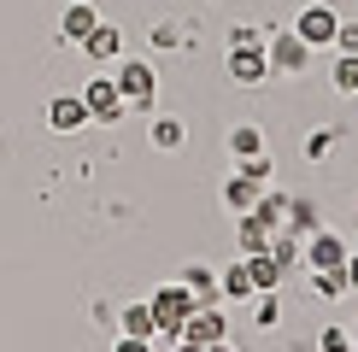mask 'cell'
<instances>
[{"label": "cell", "mask_w": 358, "mask_h": 352, "mask_svg": "<svg viewBox=\"0 0 358 352\" xmlns=\"http://www.w3.org/2000/svg\"><path fill=\"white\" fill-rule=\"evenodd\" d=\"M147 305H153V341H176V335H182V323L194 317V305H200V300H194L182 282H165Z\"/></svg>", "instance_id": "cell-1"}, {"label": "cell", "mask_w": 358, "mask_h": 352, "mask_svg": "<svg viewBox=\"0 0 358 352\" xmlns=\"http://www.w3.org/2000/svg\"><path fill=\"white\" fill-rule=\"evenodd\" d=\"M112 82H117V94H124L129 112H153L159 106V71L147 65V59H117Z\"/></svg>", "instance_id": "cell-2"}, {"label": "cell", "mask_w": 358, "mask_h": 352, "mask_svg": "<svg viewBox=\"0 0 358 352\" xmlns=\"http://www.w3.org/2000/svg\"><path fill=\"white\" fill-rule=\"evenodd\" d=\"M335 29H341V12L323 6V0H311V6L294 12V36H300L306 47H335Z\"/></svg>", "instance_id": "cell-3"}, {"label": "cell", "mask_w": 358, "mask_h": 352, "mask_svg": "<svg viewBox=\"0 0 358 352\" xmlns=\"http://www.w3.org/2000/svg\"><path fill=\"white\" fill-rule=\"evenodd\" d=\"M264 53H271V71H288V77H300L317 47H306L294 29H271V36H264Z\"/></svg>", "instance_id": "cell-4"}, {"label": "cell", "mask_w": 358, "mask_h": 352, "mask_svg": "<svg viewBox=\"0 0 358 352\" xmlns=\"http://www.w3.org/2000/svg\"><path fill=\"white\" fill-rule=\"evenodd\" d=\"M176 341H188V346L229 341V317H223V305H194V317L182 323V335H176Z\"/></svg>", "instance_id": "cell-5"}, {"label": "cell", "mask_w": 358, "mask_h": 352, "mask_svg": "<svg viewBox=\"0 0 358 352\" xmlns=\"http://www.w3.org/2000/svg\"><path fill=\"white\" fill-rule=\"evenodd\" d=\"M83 106H88V124H117V117L129 112L112 77H94V82H88V88H83Z\"/></svg>", "instance_id": "cell-6"}, {"label": "cell", "mask_w": 358, "mask_h": 352, "mask_svg": "<svg viewBox=\"0 0 358 352\" xmlns=\"http://www.w3.org/2000/svg\"><path fill=\"white\" fill-rule=\"evenodd\" d=\"M347 235H335V229H317V235H306V270H341L347 264Z\"/></svg>", "instance_id": "cell-7"}, {"label": "cell", "mask_w": 358, "mask_h": 352, "mask_svg": "<svg viewBox=\"0 0 358 352\" xmlns=\"http://www.w3.org/2000/svg\"><path fill=\"white\" fill-rule=\"evenodd\" d=\"M48 124L59 129V135L83 129V124H88V106H83V94H53V100H48Z\"/></svg>", "instance_id": "cell-8"}, {"label": "cell", "mask_w": 358, "mask_h": 352, "mask_svg": "<svg viewBox=\"0 0 358 352\" xmlns=\"http://www.w3.org/2000/svg\"><path fill=\"white\" fill-rule=\"evenodd\" d=\"M94 24H100V12L88 6V0H71V6L59 12V41H77V47H83V36H88Z\"/></svg>", "instance_id": "cell-9"}, {"label": "cell", "mask_w": 358, "mask_h": 352, "mask_svg": "<svg viewBox=\"0 0 358 352\" xmlns=\"http://www.w3.org/2000/svg\"><path fill=\"white\" fill-rule=\"evenodd\" d=\"M83 53L100 59V65H117V59H124V36H117L112 24H94V29L83 36Z\"/></svg>", "instance_id": "cell-10"}, {"label": "cell", "mask_w": 358, "mask_h": 352, "mask_svg": "<svg viewBox=\"0 0 358 352\" xmlns=\"http://www.w3.org/2000/svg\"><path fill=\"white\" fill-rule=\"evenodd\" d=\"M259 200H264V182H252V176H241V170H235L229 182H223V205H229L235 217H247Z\"/></svg>", "instance_id": "cell-11"}, {"label": "cell", "mask_w": 358, "mask_h": 352, "mask_svg": "<svg viewBox=\"0 0 358 352\" xmlns=\"http://www.w3.org/2000/svg\"><path fill=\"white\" fill-rule=\"evenodd\" d=\"M176 282H182L194 300L200 305H223V288H217V270H206V264H188L182 276H176Z\"/></svg>", "instance_id": "cell-12"}, {"label": "cell", "mask_w": 358, "mask_h": 352, "mask_svg": "<svg viewBox=\"0 0 358 352\" xmlns=\"http://www.w3.org/2000/svg\"><path fill=\"white\" fill-rule=\"evenodd\" d=\"M271 258H276L282 270L294 276V270L306 264V235H294V229H276V235H271Z\"/></svg>", "instance_id": "cell-13"}, {"label": "cell", "mask_w": 358, "mask_h": 352, "mask_svg": "<svg viewBox=\"0 0 358 352\" xmlns=\"http://www.w3.org/2000/svg\"><path fill=\"white\" fill-rule=\"evenodd\" d=\"M247 276H252V293H276L282 282H288V270H282L271 253H252L247 258Z\"/></svg>", "instance_id": "cell-14"}, {"label": "cell", "mask_w": 358, "mask_h": 352, "mask_svg": "<svg viewBox=\"0 0 358 352\" xmlns=\"http://www.w3.org/2000/svg\"><path fill=\"white\" fill-rule=\"evenodd\" d=\"M288 229H294V235H317V229H323V212H317V200H306V194H288Z\"/></svg>", "instance_id": "cell-15"}, {"label": "cell", "mask_w": 358, "mask_h": 352, "mask_svg": "<svg viewBox=\"0 0 358 352\" xmlns=\"http://www.w3.org/2000/svg\"><path fill=\"white\" fill-rule=\"evenodd\" d=\"M235 241H241V258H252V253H271V229L259 223V217H235Z\"/></svg>", "instance_id": "cell-16"}, {"label": "cell", "mask_w": 358, "mask_h": 352, "mask_svg": "<svg viewBox=\"0 0 358 352\" xmlns=\"http://www.w3.org/2000/svg\"><path fill=\"white\" fill-rule=\"evenodd\" d=\"M147 141H153L159 153H176V147L188 141V129H182V117H159V112H153V124H147Z\"/></svg>", "instance_id": "cell-17"}, {"label": "cell", "mask_w": 358, "mask_h": 352, "mask_svg": "<svg viewBox=\"0 0 358 352\" xmlns=\"http://www.w3.org/2000/svg\"><path fill=\"white\" fill-rule=\"evenodd\" d=\"M217 288H223V300H252V276H247V258L223 264V270H217Z\"/></svg>", "instance_id": "cell-18"}, {"label": "cell", "mask_w": 358, "mask_h": 352, "mask_svg": "<svg viewBox=\"0 0 358 352\" xmlns=\"http://www.w3.org/2000/svg\"><path fill=\"white\" fill-rule=\"evenodd\" d=\"M117 329H124V335H141V341H153V305H147V300H129L124 311H117Z\"/></svg>", "instance_id": "cell-19"}, {"label": "cell", "mask_w": 358, "mask_h": 352, "mask_svg": "<svg viewBox=\"0 0 358 352\" xmlns=\"http://www.w3.org/2000/svg\"><path fill=\"white\" fill-rule=\"evenodd\" d=\"M252 153H264V129L259 124H235L229 129V159H252Z\"/></svg>", "instance_id": "cell-20"}, {"label": "cell", "mask_w": 358, "mask_h": 352, "mask_svg": "<svg viewBox=\"0 0 358 352\" xmlns=\"http://www.w3.org/2000/svg\"><path fill=\"white\" fill-rule=\"evenodd\" d=\"M329 88L335 94H358V53H341L329 65Z\"/></svg>", "instance_id": "cell-21"}, {"label": "cell", "mask_w": 358, "mask_h": 352, "mask_svg": "<svg viewBox=\"0 0 358 352\" xmlns=\"http://www.w3.org/2000/svg\"><path fill=\"white\" fill-rule=\"evenodd\" d=\"M311 293H317V300H347V270H311Z\"/></svg>", "instance_id": "cell-22"}, {"label": "cell", "mask_w": 358, "mask_h": 352, "mask_svg": "<svg viewBox=\"0 0 358 352\" xmlns=\"http://www.w3.org/2000/svg\"><path fill=\"white\" fill-rule=\"evenodd\" d=\"M252 323H259V329H276V323H282L276 293H252Z\"/></svg>", "instance_id": "cell-23"}, {"label": "cell", "mask_w": 358, "mask_h": 352, "mask_svg": "<svg viewBox=\"0 0 358 352\" xmlns=\"http://www.w3.org/2000/svg\"><path fill=\"white\" fill-rule=\"evenodd\" d=\"M317 352H358L352 346V329H341V323H335V329H323L317 335Z\"/></svg>", "instance_id": "cell-24"}, {"label": "cell", "mask_w": 358, "mask_h": 352, "mask_svg": "<svg viewBox=\"0 0 358 352\" xmlns=\"http://www.w3.org/2000/svg\"><path fill=\"white\" fill-rule=\"evenodd\" d=\"M235 170H241V176H252V182H264V188H271V159H264V153H252V159H235Z\"/></svg>", "instance_id": "cell-25"}, {"label": "cell", "mask_w": 358, "mask_h": 352, "mask_svg": "<svg viewBox=\"0 0 358 352\" xmlns=\"http://www.w3.org/2000/svg\"><path fill=\"white\" fill-rule=\"evenodd\" d=\"M335 53H358V24H352V18H341V29H335Z\"/></svg>", "instance_id": "cell-26"}, {"label": "cell", "mask_w": 358, "mask_h": 352, "mask_svg": "<svg viewBox=\"0 0 358 352\" xmlns=\"http://www.w3.org/2000/svg\"><path fill=\"white\" fill-rule=\"evenodd\" d=\"M329 147H335V129H317V135L306 141V159H323V153H329Z\"/></svg>", "instance_id": "cell-27"}, {"label": "cell", "mask_w": 358, "mask_h": 352, "mask_svg": "<svg viewBox=\"0 0 358 352\" xmlns=\"http://www.w3.org/2000/svg\"><path fill=\"white\" fill-rule=\"evenodd\" d=\"M112 352H153V341H141V335H124V341H117Z\"/></svg>", "instance_id": "cell-28"}, {"label": "cell", "mask_w": 358, "mask_h": 352, "mask_svg": "<svg viewBox=\"0 0 358 352\" xmlns=\"http://www.w3.org/2000/svg\"><path fill=\"white\" fill-rule=\"evenodd\" d=\"M341 270H347V288L358 293V253H347V264H341Z\"/></svg>", "instance_id": "cell-29"}, {"label": "cell", "mask_w": 358, "mask_h": 352, "mask_svg": "<svg viewBox=\"0 0 358 352\" xmlns=\"http://www.w3.org/2000/svg\"><path fill=\"white\" fill-rule=\"evenodd\" d=\"M200 352H235V346L229 341H212V346H200Z\"/></svg>", "instance_id": "cell-30"}, {"label": "cell", "mask_w": 358, "mask_h": 352, "mask_svg": "<svg viewBox=\"0 0 358 352\" xmlns=\"http://www.w3.org/2000/svg\"><path fill=\"white\" fill-rule=\"evenodd\" d=\"M176 352H200V346H188V341H176Z\"/></svg>", "instance_id": "cell-31"}, {"label": "cell", "mask_w": 358, "mask_h": 352, "mask_svg": "<svg viewBox=\"0 0 358 352\" xmlns=\"http://www.w3.org/2000/svg\"><path fill=\"white\" fill-rule=\"evenodd\" d=\"M352 346H358V323H352Z\"/></svg>", "instance_id": "cell-32"}]
</instances>
